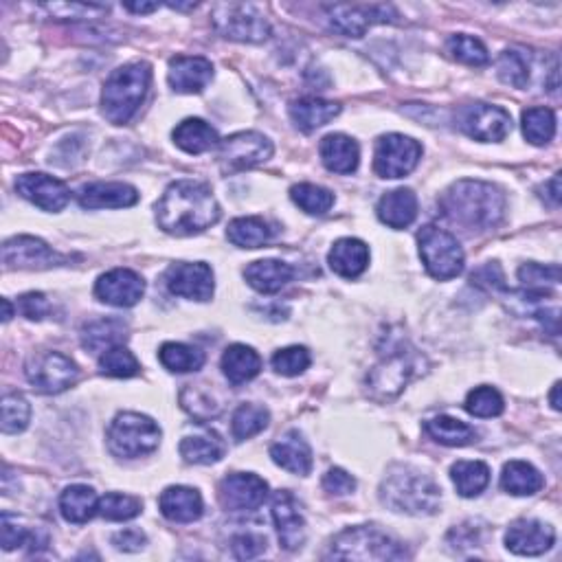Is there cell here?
<instances>
[{
  "label": "cell",
  "instance_id": "cell-43",
  "mask_svg": "<svg viewBox=\"0 0 562 562\" xmlns=\"http://www.w3.org/2000/svg\"><path fill=\"white\" fill-rule=\"evenodd\" d=\"M290 198L299 209H303L310 216H323L328 213L334 205V194L330 189L312 185V183H301L290 189Z\"/></svg>",
  "mask_w": 562,
  "mask_h": 562
},
{
  "label": "cell",
  "instance_id": "cell-24",
  "mask_svg": "<svg viewBox=\"0 0 562 562\" xmlns=\"http://www.w3.org/2000/svg\"><path fill=\"white\" fill-rule=\"evenodd\" d=\"M161 514L174 523H194L202 516V497L200 492L187 486H172L161 492L159 499Z\"/></svg>",
  "mask_w": 562,
  "mask_h": 562
},
{
  "label": "cell",
  "instance_id": "cell-8",
  "mask_svg": "<svg viewBox=\"0 0 562 562\" xmlns=\"http://www.w3.org/2000/svg\"><path fill=\"white\" fill-rule=\"evenodd\" d=\"M211 22L220 36L235 42H264L271 36V25L253 5L220 3L211 11Z\"/></svg>",
  "mask_w": 562,
  "mask_h": 562
},
{
  "label": "cell",
  "instance_id": "cell-44",
  "mask_svg": "<svg viewBox=\"0 0 562 562\" xmlns=\"http://www.w3.org/2000/svg\"><path fill=\"white\" fill-rule=\"evenodd\" d=\"M181 407L200 422H209L213 418H218L222 407L213 400L211 393L207 389H202V385H187L181 391Z\"/></svg>",
  "mask_w": 562,
  "mask_h": 562
},
{
  "label": "cell",
  "instance_id": "cell-3",
  "mask_svg": "<svg viewBox=\"0 0 562 562\" xmlns=\"http://www.w3.org/2000/svg\"><path fill=\"white\" fill-rule=\"evenodd\" d=\"M380 501L393 512L435 514L440 510L442 490L424 472L411 466H396L382 481Z\"/></svg>",
  "mask_w": 562,
  "mask_h": 562
},
{
  "label": "cell",
  "instance_id": "cell-34",
  "mask_svg": "<svg viewBox=\"0 0 562 562\" xmlns=\"http://www.w3.org/2000/svg\"><path fill=\"white\" fill-rule=\"evenodd\" d=\"M545 486V479L532 464L514 459L503 466L501 488L514 497H532Z\"/></svg>",
  "mask_w": 562,
  "mask_h": 562
},
{
  "label": "cell",
  "instance_id": "cell-28",
  "mask_svg": "<svg viewBox=\"0 0 562 562\" xmlns=\"http://www.w3.org/2000/svg\"><path fill=\"white\" fill-rule=\"evenodd\" d=\"M330 268L345 279H356L358 275L365 273L369 264V249L363 240L356 238H343L334 242L332 251L328 255Z\"/></svg>",
  "mask_w": 562,
  "mask_h": 562
},
{
  "label": "cell",
  "instance_id": "cell-49",
  "mask_svg": "<svg viewBox=\"0 0 562 562\" xmlns=\"http://www.w3.org/2000/svg\"><path fill=\"white\" fill-rule=\"evenodd\" d=\"M446 51L451 53V58L468 66H486L490 62L488 49L483 47V42L472 36H466V33H457V36L448 38Z\"/></svg>",
  "mask_w": 562,
  "mask_h": 562
},
{
  "label": "cell",
  "instance_id": "cell-18",
  "mask_svg": "<svg viewBox=\"0 0 562 562\" xmlns=\"http://www.w3.org/2000/svg\"><path fill=\"white\" fill-rule=\"evenodd\" d=\"M16 191L22 198L49 213L62 211L71 200V189L66 187V183L40 172H29L18 176Z\"/></svg>",
  "mask_w": 562,
  "mask_h": 562
},
{
  "label": "cell",
  "instance_id": "cell-16",
  "mask_svg": "<svg viewBox=\"0 0 562 562\" xmlns=\"http://www.w3.org/2000/svg\"><path fill=\"white\" fill-rule=\"evenodd\" d=\"M69 262V255L53 251L47 242L31 238V235H18L3 246V264L7 268H53Z\"/></svg>",
  "mask_w": 562,
  "mask_h": 562
},
{
  "label": "cell",
  "instance_id": "cell-38",
  "mask_svg": "<svg viewBox=\"0 0 562 562\" xmlns=\"http://www.w3.org/2000/svg\"><path fill=\"white\" fill-rule=\"evenodd\" d=\"M227 238L240 249H260L266 242H271L273 229L264 218H235L229 224Z\"/></svg>",
  "mask_w": 562,
  "mask_h": 562
},
{
  "label": "cell",
  "instance_id": "cell-13",
  "mask_svg": "<svg viewBox=\"0 0 562 562\" xmlns=\"http://www.w3.org/2000/svg\"><path fill=\"white\" fill-rule=\"evenodd\" d=\"M273 156V143L260 132H238L220 141V163L227 172L251 170Z\"/></svg>",
  "mask_w": 562,
  "mask_h": 562
},
{
  "label": "cell",
  "instance_id": "cell-56",
  "mask_svg": "<svg viewBox=\"0 0 562 562\" xmlns=\"http://www.w3.org/2000/svg\"><path fill=\"white\" fill-rule=\"evenodd\" d=\"M323 488L334 494V497H345V494L356 490V479L343 468H332L328 470V475L323 477Z\"/></svg>",
  "mask_w": 562,
  "mask_h": 562
},
{
  "label": "cell",
  "instance_id": "cell-17",
  "mask_svg": "<svg viewBox=\"0 0 562 562\" xmlns=\"http://www.w3.org/2000/svg\"><path fill=\"white\" fill-rule=\"evenodd\" d=\"M167 290L191 301H209L213 297V271L205 262H178L165 273Z\"/></svg>",
  "mask_w": 562,
  "mask_h": 562
},
{
  "label": "cell",
  "instance_id": "cell-57",
  "mask_svg": "<svg viewBox=\"0 0 562 562\" xmlns=\"http://www.w3.org/2000/svg\"><path fill=\"white\" fill-rule=\"evenodd\" d=\"M53 16L58 18H75V14H80V18H88L93 14H104L108 7L104 5H80V3H60V5H47Z\"/></svg>",
  "mask_w": 562,
  "mask_h": 562
},
{
  "label": "cell",
  "instance_id": "cell-9",
  "mask_svg": "<svg viewBox=\"0 0 562 562\" xmlns=\"http://www.w3.org/2000/svg\"><path fill=\"white\" fill-rule=\"evenodd\" d=\"M457 126L470 139L481 143H499L512 132L510 112L492 104H468L457 112Z\"/></svg>",
  "mask_w": 562,
  "mask_h": 562
},
{
  "label": "cell",
  "instance_id": "cell-4",
  "mask_svg": "<svg viewBox=\"0 0 562 562\" xmlns=\"http://www.w3.org/2000/svg\"><path fill=\"white\" fill-rule=\"evenodd\" d=\"M150 82L152 66L148 62H132L112 71V75L104 84V93H101V110H104V117L110 123H115V126L128 123L137 115L145 95H148Z\"/></svg>",
  "mask_w": 562,
  "mask_h": 562
},
{
  "label": "cell",
  "instance_id": "cell-51",
  "mask_svg": "<svg viewBox=\"0 0 562 562\" xmlns=\"http://www.w3.org/2000/svg\"><path fill=\"white\" fill-rule=\"evenodd\" d=\"M464 407L475 418H497L503 413L505 402L494 387H477L468 393Z\"/></svg>",
  "mask_w": 562,
  "mask_h": 562
},
{
  "label": "cell",
  "instance_id": "cell-53",
  "mask_svg": "<svg viewBox=\"0 0 562 562\" xmlns=\"http://www.w3.org/2000/svg\"><path fill=\"white\" fill-rule=\"evenodd\" d=\"M310 367V352L306 347H284L273 356V369L281 376H299Z\"/></svg>",
  "mask_w": 562,
  "mask_h": 562
},
{
  "label": "cell",
  "instance_id": "cell-39",
  "mask_svg": "<svg viewBox=\"0 0 562 562\" xmlns=\"http://www.w3.org/2000/svg\"><path fill=\"white\" fill-rule=\"evenodd\" d=\"M451 479L457 492L466 499L479 497L490 483V468L483 462H457L451 468Z\"/></svg>",
  "mask_w": 562,
  "mask_h": 562
},
{
  "label": "cell",
  "instance_id": "cell-37",
  "mask_svg": "<svg viewBox=\"0 0 562 562\" xmlns=\"http://www.w3.org/2000/svg\"><path fill=\"white\" fill-rule=\"evenodd\" d=\"M424 431L429 433L435 442L444 446H466L477 440V431L470 424L451 418V415H437V418L424 422Z\"/></svg>",
  "mask_w": 562,
  "mask_h": 562
},
{
  "label": "cell",
  "instance_id": "cell-2",
  "mask_svg": "<svg viewBox=\"0 0 562 562\" xmlns=\"http://www.w3.org/2000/svg\"><path fill=\"white\" fill-rule=\"evenodd\" d=\"M440 209L446 220L468 231H490L505 216V196L490 183L459 181L444 191Z\"/></svg>",
  "mask_w": 562,
  "mask_h": 562
},
{
  "label": "cell",
  "instance_id": "cell-20",
  "mask_svg": "<svg viewBox=\"0 0 562 562\" xmlns=\"http://www.w3.org/2000/svg\"><path fill=\"white\" fill-rule=\"evenodd\" d=\"M271 514L279 534V543L288 552H295L306 543V519H303L299 501L288 490L275 492L271 501Z\"/></svg>",
  "mask_w": 562,
  "mask_h": 562
},
{
  "label": "cell",
  "instance_id": "cell-63",
  "mask_svg": "<svg viewBox=\"0 0 562 562\" xmlns=\"http://www.w3.org/2000/svg\"><path fill=\"white\" fill-rule=\"evenodd\" d=\"M3 308H5V314H3V321H9L11 317H14V308H11V303H9V299H3Z\"/></svg>",
  "mask_w": 562,
  "mask_h": 562
},
{
  "label": "cell",
  "instance_id": "cell-15",
  "mask_svg": "<svg viewBox=\"0 0 562 562\" xmlns=\"http://www.w3.org/2000/svg\"><path fill=\"white\" fill-rule=\"evenodd\" d=\"M218 497L224 510L255 512L268 497V483L251 472H235L220 481Z\"/></svg>",
  "mask_w": 562,
  "mask_h": 562
},
{
  "label": "cell",
  "instance_id": "cell-36",
  "mask_svg": "<svg viewBox=\"0 0 562 562\" xmlns=\"http://www.w3.org/2000/svg\"><path fill=\"white\" fill-rule=\"evenodd\" d=\"M126 323L119 319H101L91 325H86L82 332V345L88 352L104 354L106 350L126 341Z\"/></svg>",
  "mask_w": 562,
  "mask_h": 562
},
{
  "label": "cell",
  "instance_id": "cell-25",
  "mask_svg": "<svg viewBox=\"0 0 562 562\" xmlns=\"http://www.w3.org/2000/svg\"><path fill=\"white\" fill-rule=\"evenodd\" d=\"M271 457L277 466L306 477L312 470V451L299 431H288L279 442L271 446Z\"/></svg>",
  "mask_w": 562,
  "mask_h": 562
},
{
  "label": "cell",
  "instance_id": "cell-33",
  "mask_svg": "<svg viewBox=\"0 0 562 562\" xmlns=\"http://www.w3.org/2000/svg\"><path fill=\"white\" fill-rule=\"evenodd\" d=\"M99 510L97 492L91 486H69L60 497V512L69 523L82 525L93 519Z\"/></svg>",
  "mask_w": 562,
  "mask_h": 562
},
{
  "label": "cell",
  "instance_id": "cell-46",
  "mask_svg": "<svg viewBox=\"0 0 562 562\" xmlns=\"http://www.w3.org/2000/svg\"><path fill=\"white\" fill-rule=\"evenodd\" d=\"M99 369L112 378H132L141 372V365L128 347L115 345L99 356Z\"/></svg>",
  "mask_w": 562,
  "mask_h": 562
},
{
  "label": "cell",
  "instance_id": "cell-54",
  "mask_svg": "<svg viewBox=\"0 0 562 562\" xmlns=\"http://www.w3.org/2000/svg\"><path fill=\"white\" fill-rule=\"evenodd\" d=\"M231 547H233L235 558L249 560V558L260 556L264 552V549H266V538L260 536V534H253V532L238 534V536H233Z\"/></svg>",
  "mask_w": 562,
  "mask_h": 562
},
{
  "label": "cell",
  "instance_id": "cell-12",
  "mask_svg": "<svg viewBox=\"0 0 562 562\" xmlns=\"http://www.w3.org/2000/svg\"><path fill=\"white\" fill-rule=\"evenodd\" d=\"M27 380L36 387L40 393H62L73 387L77 378H80V369L71 361L69 356L60 352H44L33 356L27 363Z\"/></svg>",
  "mask_w": 562,
  "mask_h": 562
},
{
  "label": "cell",
  "instance_id": "cell-29",
  "mask_svg": "<svg viewBox=\"0 0 562 562\" xmlns=\"http://www.w3.org/2000/svg\"><path fill=\"white\" fill-rule=\"evenodd\" d=\"M341 106L334 101H325L317 97H303L290 104V119L303 132H314L317 128L330 123L334 117H339Z\"/></svg>",
  "mask_w": 562,
  "mask_h": 562
},
{
  "label": "cell",
  "instance_id": "cell-11",
  "mask_svg": "<svg viewBox=\"0 0 562 562\" xmlns=\"http://www.w3.org/2000/svg\"><path fill=\"white\" fill-rule=\"evenodd\" d=\"M422 159V145L404 134H385L376 143L374 170L382 178H402L411 174Z\"/></svg>",
  "mask_w": 562,
  "mask_h": 562
},
{
  "label": "cell",
  "instance_id": "cell-41",
  "mask_svg": "<svg viewBox=\"0 0 562 562\" xmlns=\"http://www.w3.org/2000/svg\"><path fill=\"white\" fill-rule=\"evenodd\" d=\"M268 422H271V413L264 407H257V404H240L233 413L231 420V433L238 442L251 440V437L260 435Z\"/></svg>",
  "mask_w": 562,
  "mask_h": 562
},
{
  "label": "cell",
  "instance_id": "cell-58",
  "mask_svg": "<svg viewBox=\"0 0 562 562\" xmlns=\"http://www.w3.org/2000/svg\"><path fill=\"white\" fill-rule=\"evenodd\" d=\"M470 281L475 286H483V288H488V290H494V288H505V277H503V271H501V266L499 264H486V266H481L477 273H472Z\"/></svg>",
  "mask_w": 562,
  "mask_h": 562
},
{
  "label": "cell",
  "instance_id": "cell-31",
  "mask_svg": "<svg viewBox=\"0 0 562 562\" xmlns=\"http://www.w3.org/2000/svg\"><path fill=\"white\" fill-rule=\"evenodd\" d=\"M222 372L229 378L231 385H244V382L253 380L262 372V358L253 347L235 343L222 354Z\"/></svg>",
  "mask_w": 562,
  "mask_h": 562
},
{
  "label": "cell",
  "instance_id": "cell-14",
  "mask_svg": "<svg viewBox=\"0 0 562 562\" xmlns=\"http://www.w3.org/2000/svg\"><path fill=\"white\" fill-rule=\"evenodd\" d=\"M330 27L347 38H361L374 22H391L398 14L391 5H328Z\"/></svg>",
  "mask_w": 562,
  "mask_h": 562
},
{
  "label": "cell",
  "instance_id": "cell-6",
  "mask_svg": "<svg viewBox=\"0 0 562 562\" xmlns=\"http://www.w3.org/2000/svg\"><path fill=\"white\" fill-rule=\"evenodd\" d=\"M161 444V429L148 415L119 413L110 422L108 448L112 455L123 459H137L154 453Z\"/></svg>",
  "mask_w": 562,
  "mask_h": 562
},
{
  "label": "cell",
  "instance_id": "cell-27",
  "mask_svg": "<svg viewBox=\"0 0 562 562\" xmlns=\"http://www.w3.org/2000/svg\"><path fill=\"white\" fill-rule=\"evenodd\" d=\"M321 161L334 174H352L361 161L358 143L345 134H328L319 145Z\"/></svg>",
  "mask_w": 562,
  "mask_h": 562
},
{
  "label": "cell",
  "instance_id": "cell-59",
  "mask_svg": "<svg viewBox=\"0 0 562 562\" xmlns=\"http://www.w3.org/2000/svg\"><path fill=\"white\" fill-rule=\"evenodd\" d=\"M145 543H148V538L141 530H123L112 536V545L121 549V552H139Z\"/></svg>",
  "mask_w": 562,
  "mask_h": 562
},
{
  "label": "cell",
  "instance_id": "cell-32",
  "mask_svg": "<svg viewBox=\"0 0 562 562\" xmlns=\"http://www.w3.org/2000/svg\"><path fill=\"white\" fill-rule=\"evenodd\" d=\"M172 137L178 148L187 154H205L220 145L218 132L202 119H185L178 123Z\"/></svg>",
  "mask_w": 562,
  "mask_h": 562
},
{
  "label": "cell",
  "instance_id": "cell-45",
  "mask_svg": "<svg viewBox=\"0 0 562 562\" xmlns=\"http://www.w3.org/2000/svg\"><path fill=\"white\" fill-rule=\"evenodd\" d=\"M497 73L503 84L512 88H527L532 75L530 58L521 51H503L497 62Z\"/></svg>",
  "mask_w": 562,
  "mask_h": 562
},
{
  "label": "cell",
  "instance_id": "cell-26",
  "mask_svg": "<svg viewBox=\"0 0 562 562\" xmlns=\"http://www.w3.org/2000/svg\"><path fill=\"white\" fill-rule=\"evenodd\" d=\"M376 213L391 229H407L418 218V196L411 189H393L378 200Z\"/></svg>",
  "mask_w": 562,
  "mask_h": 562
},
{
  "label": "cell",
  "instance_id": "cell-52",
  "mask_svg": "<svg viewBox=\"0 0 562 562\" xmlns=\"http://www.w3.org/2000/svg\"><path fill=\"white\" fill-rule=\"evenodd\" d=\"M519 279L527 290H547V286L560 284V266L527 262L519 268Z\"/></svg>",
  "mask_w": 562,
  "mask_h": 562
},
{
  "label": "cell",
  "instance_id": "cell-40",
  "mask_svg": "<svg viewBox=\"0 0 562 562\" xmlns=\"http://www.w3.org/2000/svg\"><path fill=\"white\" fill-rule=\"evenodd\" d=\"M159 358L165 369L174 374H189L198 372L205 365V354L198 347H191L185 343H165L159 352Z\"/></svg>",
  "mask_w": 562,
  "mask_h": 562
},
{
  "label": "cell",
  "instance_id": "cell-10",
  "mask_svg": "<svg viewBox=\"0 0 562 562\" xmlns=\"http://www.w3.org/2000/svg\"><path fill=\"white\" fill-rule=\"evenodd\" d=\"M418 363H420L418 354L404 352V350H396L382 358L367 376V385L369 391H372V396L376 400L396 398L398 393L409 385V380L415 376Z\"/></svg>",
  "mask_w": 562,
  "mask_h": 562
},
{
  "label": "cell",
  "instance_id": "cell-50",
  "mask_svg": "<svg viewBox=\"0 0 562 562\" xmlns=\"http://www.w3.org/2000/svg\"><path fill=\"white\" fill-rule=\"evenodd\" d=\"M29 418H31V407L25 396L20 393H7L3 398V429L5 435H16L22 433L29 426Z\"/></svg>",
  "mask_w": 562,
  "mask_h": 562
},
{
  "label": "cell",
  "instance_id": "cell-23",
  "mask_svg": "<svg viewBox=\"0 0 562 562\" xmlns=\"http://www.w3.org/2000/svg\"><path fill=\"white\" fill-rule=\"evenodd\" d=\"M77 200L84 209H126L139 202V191L126 183H93L80 189Z\"/></svg>",
  "mask_w": 562,
  "mask_h": 562
},
{
  "label": "cell",
  "instance_id": "cell-21",
  "mask_svg": "<svg viewBox=\"0 0 562 562\" xmlns=\"http://www.w3.org/2000/svg\"><path fill=\"white\" fill-rule=\"evenodd\" d=\"M556 543V532L552 525L534 521V519H519L510 525L505 534V547L516 556H541L552 549Z\"/></svg>",
  "mask_w": 562,
  "mask_h": 562
},
{
  "label": "cell",
  "instance_id": "cell-19",
  "mask_svg": "<svg viewBox=\"0 0 562 562\" xmlns=\"http://www.w3.org/2000/svg\"><path fill=\"white\" fill-rule=\"evenodd\" d=\"M145 292V281L139 273L130 268H115L101 275L95 284V295L99 301L115 308H132L137 306Z\"/></svg>",
  "mask_w": 562,
  "mask_h": 562
},
{
  "label": "cell",
  "instance_id": "cell-1",
  "mask_svg": "<svg viewBox=\"0 0 562 562\" xmlns=\"http://www.w3.org/2000/svg\"><path fill=\"white\" fill-rule=\"evenodd\" d=\"M156 220L165 233L185 238L213 227L220 220V205L205 183L176 181L156 202Z\"/></svg>",
  "mask_w": 562,
  "mask_h": 562
},
{
  "label": "cell",
  "instance_id": "cell-35",
  "mask_svg": "<svg viewBox=\"0 0 562 562\" xmlns=\"http://www.w3.org/2000/svg\"><path fill=\"white\" fill-rule=\"evenodd\" d=\"M227 453V444L222 442L218 433H200V435H189L181 442V455L187 464H198V466H211L218 464L220 459Z\"/></svg>",
  "mask_w": 562,
  "mask_h": 562
},
{
  "label": "cell",
  "instance_id": "cell-22",
  "mask_svg": "<svg viewBox=\"0 0 562 562\" xmlns=\"http://www.w3.org/2000/svg\"><path fill=\"white\" fill-rule=\"evenodd\" d=\"M170 84L176 93L194 95L202 93L213 77V66L207 58H189V55H178L170 62Z\"/></svg>",
  "mask_w": 562,
  "mask_h": 562
},
{
  "label": "cell",
  "instance_id": "cell-61",
  "mask_svg": "<svg viewBox=\"0 0 562 562\" xmlns=\"http://www.w3.org/2000/svg\"><path fill=\"white\" fill-rule=\"evenodd\" d=\"M126 9L134 11V14H150V11L159 9L156 3H126Z\"/></svg>",
  "mask_w": 562,
  "mask_h": 562
},
{
  "label": "cell",
  "instance_id": "cell-5",
  "mask_svg": "<svg viewBox=\"0 0 562 562\" xmlns=\"http://www.w3.org/2000/svg\"><path fill=\"white\" fill-rule=\"evenodd\" d=\"M328 558L339 560H402L407 549L378 527L358 525L341 532L330 545Z\"/></svg>",
  "mask_w": 562,
  "mask_h": 562
},
{
  "label": "cell",
  "instance_id": "cell-30",
  "mask_svg": "<svg viewBox=\"0 0 562 562\" xmlns=\"http://www.w3.org/2000/svg\"><path fill=\"white\" fill-rule=\"evenodd\" d=\"M295 275L292 266L279 260H260L246 266L244 277L249 281V286L262 295H273L284 288L288 281Z\"/></svg>",
  "mask_w": 562,
  "mask_h": 562
},
{
  "label": "cell",
  "instance_id": "cell-7",
  "mask_svg": "<svg viewBox=\"0 0 562 562\" xmlns=\"http://www.w3.org/2000/svg\"><path fill=\"white\" fill-rule=\"evenodd\" d=\"M420 257L431 277L448 281L464 273V251L455 235L440 227H424L418 233Z\"/></svg>",
  "mask_w": 562,
  "mask_h": 562
},
{
  "label": "cell",
  "instance_id": "cell-42",
  "mask_svg": "<svg viewBox=\"0 0 562 562\" xmlns=\"http://www.w3.org/2000/svg\"><path fill=\"white\" fill-rule=\"evenodd\" d=\"M523 134L532 145H547L556 134V115L552 108H527L523 112Z\"/></svg>",
  "mask_w": 562,
  "mask_h": 562
},
{
  "label": "cell",
  "instance_id": "cell-60",
  "mask_svg": "<svg viewBox=\"0 0 562 562\" xmlns=\"http://www.w3.org/2000/svg\"><path fill=\"white\" fill-rule=\"evenodd\" d=\"M543 191H547V194H543V196L549 200V205L558 207L560 205V174H556L552 181L545 183Z\"/></svg>",
  "mask_w": 562,
  "mask_h": 562
},
{
  "label": "cell",
  "instance_id": "cell-48",
  "mask_svg": "<svg viewBox=\"0 0 562 562\" xmlns=\"http://www.w3.org/2000/svg\"><path fill=\"white\" fill-rule=\"evenodd\" d=\"M0 543H3V549L11 552L16 547H25L29 545L31 549H36V545L44 547L47 545V536H40L38 532H31L27 527L18 525V519L11 514H3V521H0Z\"/></svg>",
  "mask_w": 562,
  "mask_h": 562
},
{
  "label": "cell",
  "instance_id": "cell-55",
  "mask_svg": "<svg viewBox=\"0 0 562 562\" xmlns=\"http://www.w3.org/2000/svg\"><path fill=\"white\" fill-rule=\"evenodd\" d=\"M18 306H20V312L31 321H42L44 317H49L51 314V303L47 301V297L42 295V292H27V295L20 297Z\"/></svg>",
  "mask_w": 562,
  "mask_h": 562
},
{
  "label": "cell",
  "instance_id": "cell-47",
  "mask_svg": "<svg viewBox=\"0 0 562 562\" xmlns=\"http://www.w3.org/2000/svg\"><path fill=\"white\" fill-rule=\"evenodd\" d=\"M143 503L137 497H130V494H119V492H108L106 497L99 499V510L97 514L104 516L106 521H130L137 519L141 514Z\"/></svg>",
  "mask_w": 562,
  "mask_h": 562
},
{
  "label": "cell",
  "instance_id": "cell-62",
  "mask_svg": "<svg viewBox=\"0 0 562 562\" xmlns=\"http://www.w3.org/2000/svg\"><path fill=\"white\" fill-rule=\"evenodd\" d=\"M552 407L556 411H560V382H556L554 389H552Z\"/></svg>",
  "mask_w": 562,
  "mask_h": 562
}]
</instances>
